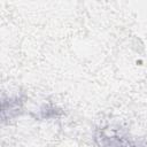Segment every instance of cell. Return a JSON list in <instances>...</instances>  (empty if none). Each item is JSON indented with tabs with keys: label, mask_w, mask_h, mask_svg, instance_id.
Listing matches in <instances>:
<instances>
[{
	"label": "cell",
	"mask_w": 147,
	"mask_h": 147,
	"mask_svg": "<svg viewBox=\"0 0 147 147\" xmlns=\"http://www.w3.org/2000/svg\"><path fill=\"white\" fill-rule=\"evenodd\" d=\"M23 107V100L21 96L2 98L1 102V118L2 122L9 121L21 114Z\"/></svg>",
	"instance_id": "obj_1"
}]
</instances>
